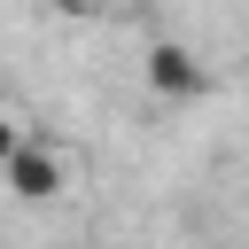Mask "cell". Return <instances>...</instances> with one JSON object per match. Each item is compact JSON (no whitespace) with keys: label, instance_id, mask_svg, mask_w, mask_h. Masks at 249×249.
Masks as SVG:
<instances>
[{"label":"cell","instance_id":"obj_1","mask_svg":"<svg viewBox=\"0 0 249 249\" xmlns=\"http://www.w3.org/2000/svg\"><path fill=\"white\" fill-rule=\"evenodd\" d=\"M0 179H8V195H23V202H54V195L70 187V156H62L47 132H31V140L8 156V171H0Z\"/></svg>","mask_w":249,"mask_h":249},{"label":"cell","instance_id":"obj_2","mask_svg":"<svg viewBox=\"0 0 249 249\" xmlns=\"http://www.w3.org/2000/svg\"><path fill=\"white\" fill-rule=\"evenodd\" d=\"M148 86H156L163 101H195L210 78H202V54H195V47H179V39H156V47H148Z\"/></svg>","mask_w":249,"mask_h":249},{"label":"cell","instance_id":"obj_3","mask_svg":"<svg viewBox=\"0 0 249 249\" xmlns=\"http://www.w3.org/2000/svg\"><path fill=\"white\" fill-rule=\"evenodd\" d=\"M23 140H31V124H23V117H8V109H0V171H8V156H16V148H23Z\"/></svg>","mask_w":249,"mask_h":249}]
</instances>
